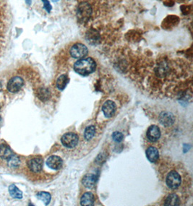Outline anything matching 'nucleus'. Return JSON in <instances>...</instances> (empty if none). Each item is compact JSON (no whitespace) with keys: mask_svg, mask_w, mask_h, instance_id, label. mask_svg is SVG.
Instances as JSON below:
<instances>
[{"mask_svg":"<svg viewBox=\"0 0 193 206\" xmlns=\"http://www.w3.org/2000/svg\"><path fill=\"white\" fill-rule=\"evenodd\" d=\"M52 1H53V2H58L59 0H52Z\"/></svg>","mask_w":193,"mask_h":206,"instance_id":"nucleus-28","label":"nucleus"},{"mask_svg":"<svg viewBox=\"0 0 193 206\" xmlns=\"http://www.w3.org/2000/svg\"><path fill=\"white\" fill-rule=\"evenodd\" d=\"M92 7L88 2H82L77 7V17L81 23L87 22L91 16Z\"/></svg>","mask_w":193,"mask_h":206,"instance_id":"nucleus-2","label":"nucleus"},{"mask_svg":"<svg viewBox=\"0 0 193 206\" xmlns=\"http://www.w3.org/2000/svg\"><path fill=\"white\" fill-rule=\"evenodd\" d=\"M7 161L8 167L11 169H17L21 165V159L16 155L12 154Z\"/></svg>","mask_w":193,"mask_h":206,"instance_id":"nucleus-17","label":"nucleus"},{"mask_svg":"<svg viewBox=\"0 0 193 206\" xmlns=\"http://www.w3.org/2000/svg\"><path fill=\"white\" fill-rule=\"evenodd\" d=\"M161 122L163 125H171L174 121V118H173L172 115H171L168 113H165L163 116H161Z\"/></svg>","mask_w":193,"mask_h":206,"instance_id":"nucleus-23","label":"nucleus"},{"mask_svg":"<svg viewBox=\"0 0 193 206\" xmlns=\"http://www.w3.org/2000/svg\"><path fill=\"white\" fill-rule=\"evenodd\" d=\"M166 184L171 190L177 189L182 184L181 175L175 170H172L166 175Z\"/></svg>","mask_w":193,"mask_h":206,"instance_id":"nucleus-3","label":"nucleus"},{"mask_svg":"<svg viewBox=\"0 0 193 206\" xmlns=\"http://www.w3.org/2000/svg\"><path fill=\"white\" fill-rule=\"evenodd\" d=\"M37 198L43 201L45 205H48L51 201V195L46 192H40L36 195Z\"/></svg>","mask_w":193,"mask_h":206,"instance_id":"nucleus-22","label":"nucleus"},{"mask_svg":"<svg viewBox=\"0 0 193 206\" xmlns=\"http://www.w3.org/2000/svg\"><path fill=\"white\" fill-rule=\"evenodd\" d=\"M116 104L114 101L108 100L106 101L105 103H103V106H102V111H103V114L105 115L106 117H112L113 115L114 114L115 112H116Z\"/></svg>","mask_w":193,"mask_h":206,"instance_id":"nucleus-10","label":"nucleus"},{"mask_svg":"<svg viewBox=\"0 0 193 206\" xmlns=\"http://www.w3.org/2000/svg\"><path fill=\"white\" fill-rule=\"evenodd\" d=\"M79 137L77 134L74 132H67L62 137L61 142L64 147L68 148H73L77 145Z\"/></svg>","mask_w":193,"mask_h":206,"instance_id":"nucleus-4","label":"nucleus"},{"mask_svg":"<svg viewBox=\"0 0 193 206\" xmlns=\"http://www.w3.org/2000/svg\"><path fill=\"white\" fill-rule=\"evenodd\" d=\"M0 108H1V106H0Z\"/></svg>","mask_w":193,"mask_h":206,"instance_id":"nucleus-29","label":"nucleus"},{"mask_svg":"<svg viewBox=\"0 0 193 206\" xmlns=\"http://www.w3.org/2000/svg\"><path fill=\"white\" fill-rule=\"evenodd\" d=\"M42 2H43L44 8L46 9V10L48 12H50V11L52 10V8L50 2H48V0H42Z\"/></svg>","mask_w":193,"mask_h":206,"instance_id":"nucleus-25","label":"nucleus"},{"mask_svg":"<svg viewBox=\"0 0 193 206\" xmlns=\"http://www.w3.org/2000/svg\"><path fill=\"white\" fill-rule=\"evenodd\" d=\"M9 192H10V195L14 198L21 199L23 198V192L14 185H10L9 187Z\"/></svg>","mask_w":193,"mask_h":206,"instance_id":"nucleus-21","label":"nucleus"},{"mask_svg":"<svg viewBox=\"0 0 193 206\" xmlns=\"http://www.w3.org/2000/svg\"><path fill=\"white\" fill-rule=\"evenodd\" d=\"M12 154V151L10 146L7 144H0V158L7 160Z\"/></svg>","mask_w":193,"mask_h":206,"instance_id":"nucleus-15","label":"nucleus"},{"mask_svg":"<svg viewBox=\"0 0 193 206\" xmlns=\"http://www.w3.org/2000/svg\"><path fill=\"white\" fill-rule=\"evenodd\" d=\"M96 67V62L90 57H88L77 61L74 65V70L77 74L82 76H87L94 72Z\"/></svg>","mask_w":193,"mask_h":206,"instance_id":"nucleus-1","label":"nucleus"},{"mask_svg":"<svg viewBox=\"0 0 193 206\" xmlns=\"http://www.w3.org/2000/svg\"><path fill=\"white\" fill-rule=\"evenodd\" d=\"M98 179V176L96 174H88L84 176L83 179V184L85 187L87 188H92L94 187Z\"/></svg>","mask_w":193,"mask_h":206,"instance_id":"nucleus-13","label":"nucleus"},{"mask_svg":"<svg viewBox=\"0 0 193 206\" xmlns=\"http://www.w3.org/2000/svg\"><path fill=\"white\" fill-rule=\"evenodd\" d=\"M36 95L40 100L47 101L50 98V92L47 88H41L37 90Z\"/></svg>","mask_w":193,"mask_h":206,"instance_id":"nucleus-20","label":"nucleus"},{"mask_svg":"<svg viewBox=\"0 0 193 206\" xmlns=\"http://www.w3.org/2000/svg\"><path fill=\"white\" fill-rule=\"evenodd\" d=\"M85 39L90 44L96 45V44L99 43L100 42L101 37H100L99 33L96 30L93 29L92 28V29L88 30V31L86 32Z\"/></svg>","mask_w":193,"mask_h":206,"instance_id":"nucleus-11","label":"nucleus"},{"mask_svg":"<svg viewBox=\"0 0 193 206\" xmlns=\"http://www.w3.org/2000/svg\"><path fill=\"white\" fill-rule=\"evenodd\" d=\"M28 168L29 170L33 173H39L41 172L42 169H43V159L41 157L37 156L33 157V158H30L29 161H28Z\"/></svg>","mask_w":193,"mask_h":206,"instance_id":"nucleus-7","label":"nucleus"},{"mask_svg":"<svg viewBox=\"0 0 193 206\" xmlns=\"http://www.w3.org/2000/svg\"><path fill=\"white\" fill-rule=\"evenodd\" d=\"M25 2L28 5H30V4H31V0H25Z\"/></svg>","mask_w":193,"mask_h":206,"instance_id":"nucleus-26","label":"nucleus"},{"mask_svg":"<svg viewBox=\"0 0 193 206\" xmlns=\"http://www.w3.org/2000/svg\"><path fill=\"white\" fill-rule=\"evenodd\" d=\"M146 156L151 163H156L159 158V153L156 148L149 147L146 150Z\"/></svg>","mask_w":193,"mask_h":206,"instance_id":"nucleus-12","label":"nucleus"},{"mask_svg":"<svg viewBox=\"0 0 193 206\" xmlns=\"http://www.w3.org/2000/svg\"><path fill=\"white\" fill-rule=\"evenodd\" d=\"M46 165L48 168L53 170H59L62 167L63 161L60 157L52 156L48 157V158L46 160Z\"/></svg>","mask_w":193,"mask_h":206,"instance_id":"nucleus-8","label":"nucleus"},{"mask_svg":"<svg viewBox=\"0 0 193 206\" xmlns=\"http://www.w3.org/2000/svg\"><path fill=\"white\" fill-rule=\"evenodd\" d=\"M96 127L94 125H90L84 130V138L87 141H90L96 135Z\"/></svg>","mask_w":193,"mask_h":206,"instance_id":"nucleus-18","label":"nucleus"},{"mask_svg":"<svg viewBox=\"0 0 193 206\" xmlns=\"http://www.w3.org/2000/svg\"><path fill=\"white\" fill-rule=\"evenodd\" d=\"M180 205V199L174 193H172L166 197L164 200V205Z\"/></svg>","mask_w":193,"mask_h":206,"instance_id":"nucleus-16","label":"nucleus"},{"mask_svg":"<svg viewBox=\"0 0 193 206\" xmlns=\"http://www.w3.org/2000/svg\"><path fill=\"white\" fill-rule=\"evenodd\" d=\"M69 82V77L67 75H62L57 80V87L60 90H64L67 85Z\"/></svg>","mask_w":193,"mask_h":206,"instance_id":"nucleus-19","label":"nucleus"},{"mask_svg":"<svg viewBox=\"0 0 193 206\" xmlns=\"http://www.w3.org/2000/svg\"><path fill=\"white\" fill-rule=\"evenodd\" d=\"M95 203L94 195L91 192H85L80 199V204L84 206L94 205Z\"/></svg>","mask_w":193,"mask_h":206,"instance_id":"nucleus-14","label":"nucleus"},{"mask_svg":"<svg viewBox=\"0 0 193 206\" xmlns=\"http://www.w3.org/2000/svg\"><path fill=\"white\" fill-rule=\"evenodd\" d=\"M1 121H2V118L1 117H0V126H1Z\"/></svg>","mask_w":193,"mask_h":206,"instance_id":"nucleus-27","label":"nucleus"},{"mask_svg":"<svg viewBox=\"0 0 193 206\" xmlns=\"http://www.w3.org/2000/svg\"><path fill=\"white\" fill-rule=\"evenodd\" d=\"M112 138L115 142H117V143H120V142L123 140L124 135L121 132H114V133L112 134Z\"/></svg>","mask_w":193,"mask_h":206,"instance_id":"nucleus-24","label":"nucleus"},{"mask_svg":"<svg viewBox=\"0 0 193 206\" xmlns=\"http://www.w3.org/2000/svg\"><path fill=\"white\" fill-rule=\"evenodd\" d=\"M24 85V80L21 77L14 76L8 81L7 88L8 91L12 94L17 93Z\"/></svg>","mask_w":193,"mask_h":206,"instance_id":"nucleus-5","label":"nucleus"},{"mask_svg":"<svg viewBox=\"0 0 193 206\" xmlns=\"http://www.w3.org/2000/svg\"><path fill=\"white\" fill-rule=\"evenodd\" d=\"M146 136L149 141L156 142L161 137V130L156 125H151L147 130Z\"/></svg>","mask_w":193,"mask_h":206,"instance_id":"nucleus-9","label":"nucleus"},{"mask_svg":"<svg viewBox=\"0 0 193 206\" xmlns=\"http://www.w3.org/2000/svg\"><path fill=\"white\" fill-rule=\"evenodd\" d=\"M88 48L83 43H76L72 46L70 49V54L73 58L80 59L85 57L88 54Z\"/></svg>","mask_w":193,"mask_h":206,"instance_id":"nucleus-6","label":"nucleus"}]
</instances>
